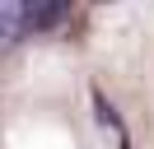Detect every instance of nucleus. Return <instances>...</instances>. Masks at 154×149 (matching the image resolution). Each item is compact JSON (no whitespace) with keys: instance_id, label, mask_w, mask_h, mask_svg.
I'll return each mask as SVG.
<instances>
[{"instance_id":"1","label":"nucleus","mask_w":154,"mask_h":149,"mask_svg":"<svg viewBox=\"0 0 154 149\" xmlns=\"http://www.w3.org/2000/svg\"><path fill=\"white\" fill-rule=\"evenodd\" d=\"M28 28H33V5H23V0H0V51H10Z\"/></svg>"}]
</instances>
